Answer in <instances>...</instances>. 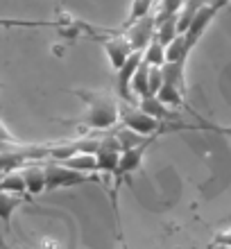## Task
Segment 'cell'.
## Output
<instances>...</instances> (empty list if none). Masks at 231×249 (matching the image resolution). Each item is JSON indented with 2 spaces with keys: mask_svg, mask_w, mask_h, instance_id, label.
Instances as JSON below:
<instances>
[{
  "mask_svg": "<svg viewBox=\"0 0 231 249\" xmlns=\"http://www.w3.org/2000/svg\"><path fill=\"white\" fill-rule=\"evenodd\" d=\"M0 175H2V170H0Z\"/></svg>",
  "mask_w": 231,
  "mask_h": 249,
  "instance_id": "obj_27",
  "label": "cell"
},
{
  "mask_svg": "<svg viewBox=\"0 0 231 249\" xmlns=\"http://www.w3.org/2000/svg\"><path fill=\"white\" fill-rule=\"evenodd\" d=\"M89 111L82 118L73 120L75 124H84L89 129H111L120 123V105L111 93L107 91H73Z\"/></svg>",
  "mask_w": 231,
  "mask_h": 249,
  "instance_id": "obj_1",
  "label": "cell"
},
{
  "mask_svg": "<svg viewBox=\"0 0 231 249\" xmlns=\"http://www.w3.org/2000/svg\"><path fill=\"white\" fill-rule=\"evenodd\" d=\"M120 120H123V127L136 131L141 136H161L165 131L195 129V127H186V124L161 123V120L152 118L150 113H145L143 109H139V107H120Z\"/></svg>",
  "mask_w": 231,
  "mask_h": 249,
  "instance_id": "obj_2",
  "label": "cell"
},
{
  "mask_svg": "<svg viewBox=\"0 0 231 249\" xmlns=\"http://www.w3.org/2000/svg\"><path fill=\"white\" fill-rule=\"evenodd\" d=\"M23 179H25L27 195H41L46 190V168L41 163H25L20 168Z\"/></svg>",
  "mask_w": 231,
  "mask_h": 249,
  "instance_id": "obj_8",
  "label": "cell"
},
{
  "mask_svg": "<svg viewBox=\"0 0 231 249\" xmlns=\"http://www.w3.org/2000/svg\"><path fill=\"white\" fill-rule=\"evenodd\" d=\"M154 2H157V0H132V7H129V16H127V20L123 23V32H125L129 25H134L136 20H141L143 16L152 14Z\"/></svg>",
  "mask_w": 231,
  "mask_h": 249,
  "instance_id": "obj_17",
  "label": "cell"
},
{
  "mask_svg": "<svg viewBox=\"0 0 231 249\" xmlns=\"http://www.w3.org/2000/svg\"><path fill=\"white\" fill-rule=\"evenodd\" d=\"M186 59H188L186 41H184V34H179L170 46H165V61H181V64H186Z\"/></svg>",
  "mask_w": 231,
  "mask_h": 249,
  "instance_id": "obj_19",
  "label": "cell"
},
{
  "mask_svg": "<svg viewBox=\"0 0 231 249\" xmlns=\"http://www.w3.org/2000/svg\"><path fill=\"white\" fill-rule=\"evenodd\" d=\"M220 9L213 2H206L202 9H199L197 14H195V18L191 20V25H188V30L184 32V41H186V53L191 54L193 48L199 43V39H202V34L206 32V27L211 25V20L215 18V14H218Z\"/></svg>",
  "mask_w": 231,
  "mask_h": 249,
  "instance_id": "obj_4",
  "label": "cell"
},
{
  "mask_svg": "<svg viewBox=\"0 0 231 249\" xmlns=\"http://www.w3.org/2000/svg\"><path fill=\"white\" fill-rule=\"evenodd\" d=\"M0 193H16V195H27L25 179L20 170H9L0 175Z\"/></svg>",
  "mask_w": 231,
  "mask_h": 249,
  "instance_id": "obj_14",
  "label": "cell"
},
{
  "mask_svg": "<svg viewBox=\"0 0 231 249\" xmlns=\"http://www.w3.org/2000/svg\"><path fill=\"white\" fill-rule=\"evenodd\" d=\"M157 98L163 102L165 107H184V109H188V105H186V98H184V93L179 91L177 86H172V84H165L159 89L157 93Z\"/></svg>",
  "mask_w": 231,
  "mask_h": 249,
  "instance_id": "obj_15",
  "label": "cell"
},
{
  "mask_svg": "<svg viewBox=\"0 0 231 249\" xmlns=\"http://www.w3.org/2000/svg\"><path fill=\"white\" fill-rule=\"evenodd\" d=\"M143 61L150 66H159V68L165 64V46L157 39V34H154V39L150 41L147 48L143 50Z\"/></svg>",
  "mask_w": 231,
  "mask_h": 249,
  "instance_id": "obj_18",
  "label": "cell"
},
{
  "mask_svg": "<svg viewBox=\"0 0 231 249\" xmlns=\"http://www.w3.org/2000/svg\"><path fill=\"white\" fill-rule=\"evenodd\" d=\"M54 20H23V18H2L0 16V27H54Z\"/></svg>",
  "mask_w": 231,
  "mask_h": 249,
  "instance_id": "obj_21",
  "label": "cell"
},
{
  "mask_svg": "<svg viewBox=\"0 0 231 249\" xmlns=\"http://www.w3.org/2000/svg\"><path fill=\"white\" fill-rule=\"evenodd\" d=\"M0 141H2V143H18V141L14 138L12 131H9L5 124H2V120H0Z\"/></svg>",
  "mask_w": 231,
  "mask_h": 249,
  "instance_id": "obj_24",
  "label": "cell"
},
{
  "mask_svg": "<svg viewBox=\"0 0 231 249\" xmlns=\"http://www.w3.org/2000/svg\"><path fill=\"white\" fill-rule=\"evenodd\" d=\"M213 131H220V134H227V136H231V129H227V127H215Z\"/></svg>",
  "mask_w": 231,
  "mask_h": 249,
  "instance_id": "obj_26",
  "label": "cell"
},
{
  "mask_svg": "<svg viewBox=\"0 0 231 249\" xmlns=\"http://www.w3.org/2000/svg\"><path fill=\"white\" fill-rule=\"evenodd\" d=\"M186 0H159V9H157V16L154 20H163L168 16H175V14L181 12Z\"/></svg>",
  "mask_w": 231,
  "mask_h": 249,
  "instance_id": "obj_20",
  "label": "cell"
},
{
  "mask_svg": "<svg viewBox=\"0 0 231 249\" xmlns=\"http://www.w3.org/2000/svg\"><path fill=\"white\" fill-rule=\"evenodd\" d=\"M184 66L181 61H165L161 66V72H163V82L165 84L177 86L179 91L186 95V79H184Z\"/></svg>",
  "mask_w": 231,
  "mask_h": 249,
  "instance_id": "obj_12",
  "label": "cell"
},
{
  "mask_svg": "<svg viewBox=\"0 0 231 249\" xmlns=\"http://www.w3.org/2000/svg\"><path fill=\"white\" fill-rule=\"evenodd\" d=\"M32 199L25 195H16V193H0V222L5 224L7 231H12V215L23 202Z\"/></svg>",
  "mask_w": 231,
  "mask_h": 249,
  "instance_id": "obj_9",
  "label": "cell"
},
{
  "mask_svg": "<svg viewBox=\"0 0 231 249\" xmlns=\"http://www.w3.org/2000/svg\"><path fill=\"white\" fill-rule=\"evenodd\" d=\"M209 247H222V249H231V227H225V229H220L215 236L211 238V243Z\"/></svg>",
  "mask_w": 231,
  "mask_h": 249,
  "instance_id": "obj_22",
  "label": "cell"
},
{
  "mask_svg": "<svg viewBox=\"0 0 231 249\" xmlns=\"http://www.w3.org/2000/svg\"><path fill=\"white\" fill-rule=\"evenodd\" d=\"M46 190H57V188H73V186H82L89 181H98V175H84L73 168L64 165L61 161H48L46 165Z\"/></svg>",
  "mask_w": 231,
  "mask_h": 249,
  "instance_id": "obj_3",
  "label": "cell"
},
{
  "mask_svg": "<svg viewBox=\"0 0 231 249\" xmlns=\"http://www.w3.org/2000/svg\"><path fill=\"white\" fill-rule=\"evenodd\" d=\"M139 109H143L145 113H150L152 118L161 120V123H172V120H175V113L170 111V107H165L157 95H145V98H141Z\"/></svg>",
  "mask_w": 231,
  "mask_h": 249,
  "instance_id": "obj_10",
  "label": "cell"
},
{
  "mask_svg": "<svg viewBox=\"0 0 231 249\" xmlns=\"http://www.w3.org/2000/svg\"><path fill=\"white\" fill-rule=\"evenodd\" d=\"M154 34H157V23H154L152 14L143 16L141 20H136L134 25H129L125 30V36L129 39V43H132L134 53H143L147 48V43L154 39Z\"/></svg>",
  "mask_w": 231,
  "mask_h": 249,
  "instance_id": "obj_5",
  "label": "cell"
},
{
  "mask_svg": "<svg viewBox=\"0 0 231 249\" xmlns=\"http://www.w3.org/2000/svg\"><path fill=\"white\" fill-rule=\"evenodd\" d=\"M157 23V39L163 43V46H170L172 41L179 36V14L175 16H168L163 20H154Z\"/></svg>",
  "mask_w": 231,
  "mask_h": 249,
  "instance_id": "obj_13",
  "label": "cell"
},
{
  "mask_svg": "<svg viewBox=\"0 0 231 249\" xmlns=\"http://www.w3.org/2000/svg\"><path fill=\"white\" fill-rule=\"evenodd\" d=\"M64 165L73 168L77 172H84V175H98V157L95 154H86V152H79L68 157L66 161H61Z\"/></svg>",
  "mask_w": 231,
  "mask_h": 249,
  "instance_id": "obj_11",
  "label": "cell"
},
{
  "mask_svg": "<svg viewBox=\"0 0 231 249\" xmlns=\"http://www.w3.org/2000/svg\"><path fill=\"white\" fill-rule=\"evenodd\" d=\"M211 2H213V5H215V7H218V9H225V7L229 5L231 0H211Z\"/></svg>",
  "mask_w": 231,
  "mask_h": 249,
  "instance_id": "obj_25",
  "label": "cell"
},
{
  "mask_svg": "<svg viewBox=\"0 0 231 249\" xmlns=\"http://www.w3.org/2000/svg\"><path fill=\"white\" fill-rule=\"evenodd\" d=\"M132 93H136L139 98L150 95V64H145V61H141L139 71L132 79Z\"/></svg>",
  "mask_w": 231,
  "mask_h": 249,
  "instance_id": "obj_16",
  "label": "cell"
},
{
  "mask_svg": "<svg viewBox=\"0 0 231 249\" xmlns=\"http://www.w3.org/2000/svg\"><path fill=\"white\" fill-rule=\"evenodd\" d=\"M141 61H143V53H132L129 57H127V61L123 64V68L118 72V79H116V91H118V95L123 100H129L132 98V79L134 75H136V71H139Z\"/></svg>",
  "mask_w": 231,
  "mask_h": 249,
  "instance_id": "obj_6",
  "label": "cell"
},
{
  "mask_svg": "<svg viewBox=\"0 0 231 249\" xmlns=\"http://www.w3.org/2000/svg\"><path fill=\"white\" fill-rule=\"evenodd\" d=\"M102 46H105V53H107V57H109V64H111L113 71H120V68H123V64L127 61V57L134 53L132 43H129V39H127L125 34L109 36Z\"/></svg>",
  "mask_w": 231,
  "mask_h": 249,
  "instance_id": "obj_7",
  "label": "cell"
},
{
  "mask_svg": "<svg viewBox=\"0 0 231 249\" xmlns=\"http://www.w3.org/2000/svg\"><path fill=\"white\" fill-rule=\"evenodd\" d=\"M161 86H163V72L159 66H150V95H157Z\"/></svg>",
  "mask_w": 231,
  "mask_h": 249,
  "instance_id": "obj_23",
  "label": "cell"
}]
</instances>
